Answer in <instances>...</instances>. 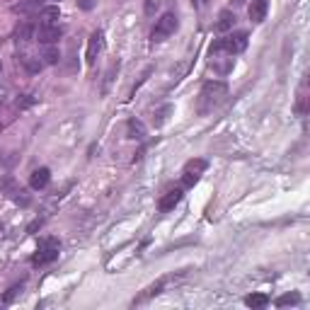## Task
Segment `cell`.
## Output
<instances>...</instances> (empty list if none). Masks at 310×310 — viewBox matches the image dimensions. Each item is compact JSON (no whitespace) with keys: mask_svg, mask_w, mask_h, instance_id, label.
I'll list each match as a JSON object with an SVG mask.
<instances>
[{"mask_svg":"<svg viewBox=\"0 0 310 310\" xmlns=\"http://www.w3.org/2000/svg\"><path fill=\"white\" fill-rule=\"evenodd\" d=\"M228 95V85L226 82H206L204 87H201V95H199V104H196V112L199 114H209L213 107H218L223 97Z\"/></svg>","mask_w":310,"mask_h":310,"instance_id":"cell-1","label":"cell"},{"mask_svg":"<svg viewBox=\"0 0 310 310\" xmlns=\"http://www.w3.org/2000/svg\"><path fill=\"white\" fill-rule=\"evenodd\" d=\"M245 49H247V34L245 32H237V34H230V37H223V39H218V41H213L211 56L220 54V51L235 56V54H240V51H245Z\"/></svg>","mask_w":310,"mask_h":310,"instance_id":"cell-2","label":"cell"},{"mask_svg":"<svg viewBox=\"0 0 310 310\" xmlns=\"http://www.w3.org/2000/svg\"><path fill=\"white\" fill-rule=\"evenodd\" d=\"M58 250H61V245H58V240H44L41 245H39L37 255L32 257V264L34 267H44V264H51L56 257H58Z\"/></svg>","mask_w":310,"mask_h":310,"instance_id":"cell-3","label":"cell"},{"mask_svg":"<svg viewBox=\"0 0 310 310\" xmlns=\"http://www.w3.org/2000/svg\"><path fill=\"white\" fill-rule=\"evenodd\" d=\"M174 29H177V17H174V12H165L163 17L155 22L153 41H163V39H167L170 34H174Z\"/></svg>","mask_w":310,"mask_h":310,"instance_id":"cell-4","label":"cell"},{"mask_svg":"<svg viewBox=\"0 0 310 310\" xmlns=\"http://www.w3.org/2000/svg\"><path fill=\"white\" fill-rule=\"evenodd\" d=\"M206 170V160H201V158H196V160H189V163L184 165V174H182V182L184 187H194V184L199 182L201 172Z\"/></svg>","mask_w":310,"mask_h":310,"instance_id":"cell-5","label":"cell"},{"mask_svg":"<svg viewBox=\"0 0 310 310\" xmlns=\"http://www.w3.org/2000/svg\"><path fill=\"white\" fill-rule=\"evenodd\" d=\"M61 37H63V29L58 27V25H41L37 29V39L41 44H56Z\"/></svg>","mask_w":310,"mask_h":310,"instance_id":"cell-6","label":"cell"},{"mask_svg":"<svg viewBox=\"0 0 310 310\" xmlns=\"http://www.w3.org/2000/svg\"><path fill=\"white\" fill-rule=\"evenodd\" d=\"M267 10H269V3H267V0H252V3H250V8H247V15H250L252 22L259 25V22L267 17Z\"/></svg>","mask_w":310,"mask_h":310,"instance_id":"cell-7","label":"cell"},{"mask_svg":"<svg viewBox=\"0 0 310 310\" xmlns=\"http://www.w3.org/2000/svg\"><path fill=\"white\" fill-rule=\"evenodd\" d=\"M102 44H104V34H102L100 29H97V32H92L90 44H87V63H95L97 54L102 51Z\"/></svg>","mask_w":310,"mask_h":310,"instance_id":"cell-8","label":"cell"},{"mask_svg":"<svg viewBox=\"0 0 310 310\" xmlns=\"http://www.w3.org/2000/svg\"><path fill=\"white\" fill-rule=\"evenodd\" d=\"M182 201V189H172V192H167L160 199V204H158V209L163 211V213H167V211H172L177 204Z\"/></svg>","mask_w":310,"mask_h":310,"instance_id":"cell-9","label":"cell"},{"mask_svg":"<svg viewBox=\"0 0 310 310\" xmlns=\"http://www.w3.org/2000/svg\"><path fill=\"white\" fill-rule=\"evenodd\" d=\"M49 180H51L49 167H39V170H34L32 177H29V187H32V189H44L46 184H49Z\"/></svg>","mask_w":310,"mask_h":310,"instance_id":"cell-10","label":"cell"},{"mask_svg":"<svg viewBox=\"0 0 310 310\" xmlns=\"http://www.w3.org/2000/svg\"><path fill=\"white\" fill-rule=\"evenodd\" d=\"M126 136L134 138V141H141V138H146V126H143V121H138V119H128Z\"/></svg>","mask_w":310,"mask_h":310,"instance_id":"cell-11","label":"cell"},{"mask_svg":"<svg viewBox=\"0 0 310 310\" xmlns=\"http://www.w3.org/2000/svg\"><path fill=\"white\" fill-rule=\"evenodd\" d=\"M32 37H34V25H32V22L17 25V29H15V41H17V44H25V41H29Z\"/></svg>","mask_w":310,"mask_h":310,"instance_id":"cell-12","label":"cell"},{"mask_svg":"<svg viewBox=\"0 0 310 310\" xmlns=\"http://www.w3.org/2000/svg\"><path fill=\"white\" fill-rule=\"evenodd\" d=\"M233 25H235V12L223 10L218 15V22H216V32H228V29H233Z\"/></svg>","mask_w":310,"mask_h":310,"instance_id":"cell-13","label":"cell"},{"mask_svg":"<svg viewBox=\"0 0 310 310\" xmlns=\"http://www.w3.org/2000/svg\"><path fill=\"white\" fill-rule=\"evenodd\" d=\"M58 17H61V10L56 8V5H49V8L39 10V19H41V25H54Z\"/></svg>","mask_w":310,"mask_h":310,"instance_id":"cell-14","label":"cell"},{"mask_svg":"<svg viewBox=\"0 0 310 310\" xmlns=\"http://www.w3.org/2000/svg\"><path fill=\"white\" fill-rule=\"evenodd\" d=\"M267 303H269V298L264 293H252V296L245 298V305H250V308H264Z\"/></svg>","mask_w":310,"mask_h":310,"instance_id":"cell-15","label":"cell"},{"mask_svg":"<svg viewBox=\"0 0 310 310\" xmlns=\"http://www.w3.org/2000/svg\"><path fill=\"white\" fill-rule=\"evenodd\" d=\"M41 58H44V63L54 65L61 61V54H58V49H54V46H49V49H44V54H41Z\"/></svg>","mask_w":310,"mask_h":310,"instance_id":"cell-16","label":"cell"},{"mask_svg":"<svg viewBox=\"0 0 310 310\" xmlns=\"http://www.w3.org/2000/svg\"><path fill=\"white\" fill-rule=\"evenodd\" d=\"M19 58H22V63L27 65V68L32 71V73H39V71L44 68V63H41L39 58H32V56H19Z\"/></svg>","mask_w":310,"mask_h":310,"instance_id":"cell-17","label":"cell"},{"mask_svg":"<svg viewBox=\"0 0 310 310\" xmlns=\"http://www.w3.org/2000/svg\"><path fill=\"white\" fill-rule=\"evenodd\" d=\"M298 303H301V296H298V293H286V296H281V298L276 301V305L283 308V305H298Z\"/></svg>","mask_w":310,"mask_h":310,"instance_id":"cell-18","label":"cell"},{"mask_svg":"<svg viewBox=\"0 0 310 310\" xmlns=\"http://www.w3.org/2000/svg\"><path fill=\"white\" fill-rule=\"evenodd\" d=\"M15 10H17V12H32V10H41V3H39V0H27V3H19V5H15Z\"/></svg>","mask_w":310,"mask_h":310,"instance_id":"cell-19","label":"cell"},{"mask_svg":"<svg viewBox=\"0 0 310 310\" xmlns=\"http://www.w3.org/2000/svg\"><path fill=\"white\" fill-rule=\"evenodd\" d=\"M17 293H22V283H19V286H12V289H10V291L5 293V296H3V301H5V303H12Z\"/></svg>","mask_w":310,"mask_h":310,"instance_id":"cell-20","label":"cell"},{"mask_svg":"<svg viewBox=\"0 0 310 310\" xmlns=\"http://www.w3.org/2000/svg\"><path fill=\"white\" fill-rule=\"evenodd\" d=\"M12 199L17 201V204H25V206L29 204V196H27V192H25V189H15V194H12Z\"/></svg>","mask_w":310,"mask_h":310,"instance_id":"cell-21","label":"cell"},{"mask_svg":"<svg viewBox=\"0 0 310 310\" xmlns=\"http://www.w3.org/2000/svg\"><path fill=\"white\" fill-rule=\"evenodd\" d=\"M119 71V63H112L109 65V71H107V80H104V92L109 90V82H112V78H114V73Z\"/></svg>","mask_w":310,"mask_h":310,"instance_id":"cell-22","label":"cell"},{"mask_svg":"<svg viewBox=\"0 0 310 310\" xmlns=\"http://www.w3.org/2000/svg\"><path fill=\"white\" fill-rule=\"evenodd\" d=\"M158 5H160V0H146V15H153Z\"/></svg>","mask_w":310,"mask_h":310,"instance_id":"cell-23","label":"cell"},{"mask_svg":"<svg viewBox=\"0 0 310 310\" xmlns=\"http://www.w3.org/2000/svg\"><path fill=\"white\" fill-rule=\"evenodd\" d=\"M78 5H80V10H92L97 5V0H78Z\"/></svg>","mask_w":310,"mask_h":310,"instance_id":"cell-24","label":"cell"},{"mask_svg":"<svg viewBox=\"0 0 310 310\" xmlns=\"http://www.w3.org/2000/svg\"><path fill=\"white\" fill-rule=\"evenodd\" d=\"M3 100H5V87H0V104H3Z\"/></svg>","mask_w":310,"mask_h":310,"instance_id":"cell-25","label":"cell"},{"mask_svg":"<svg viewBox=\"0 0 310 310\" xmlns=\"http://www.w3.org/2000/svg\"><path fill=\"white\" fill-rule=\"evenodd\" d=\"M0 75H3V65H0Z\"/></svg>","mask_w":310,"mask_h":310,"instance_id":"cell-26","label":"cell"},{"mask_svg":"<svg viewBox=\"0 0 310 310\" xmlns=\"http://www.w3.org/2000/svg\"><path fill=\"white\" fill-rule=\"evenodd\" d=\"M0 230H3V226H0Z\"/></svg>","mask_w":310,"mask_h":310,"instance_id":"cell-27","label":"cell"}]
</instances>
